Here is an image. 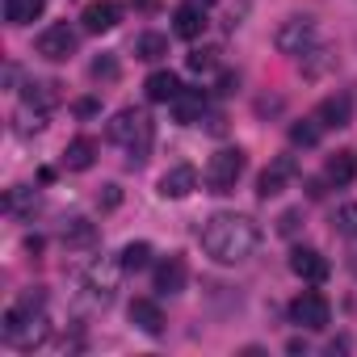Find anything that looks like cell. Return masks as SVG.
<instances>
[{
  "label": "cell",
  "instance_id": "30bf717a",
  "mask_svg": "<svg viewBox=\"0 0 357 357\" xmlns=\"http://www.w3.org/2000/svg\"><path fill=\"white\" fill-rule=\"evenodd\" d=\"M294 172H298V164H294V155H278L265 172H261V181H257V194L261 198H273V194H282L290 181H294Z\"/></svg>",
  "mask_w": 357,
  "mask_h": 357
},
{
  "label": "cell",
  "instance_id": "ac0fdd59",
  "mask_svg": "<svg viewBox=\"0 0 357 357\" xmlns=\"http://www.w3.org/2000/svg\"><path fill=\"white\" fill-rule=\"evenodd\" d=\"M130 324L143 328L147 336H160V332H164V311H160L151 298H135V303H130Z\"/></svg>",
  "mask_w": 357,
  "mask_h": 357
},
{
  "label": "cell",
  "instance_id": "f546056e",
  "mask_svg": "<svg viewBox=\"0 0 357 357\" xmlns=\"http://www.w3.org/2000/svg\"><path fill=\"white\" fill-rule=\"evenodd\" d=\"M5 206L22 215V211H34V206H38V198H34V190H13V194L5 198Z\"/></svg>",
  "mask_w": 357,
  "mask_h": 357
},
{
  "label": "cell",
  "instance_id": "ba28073f",
  "mask_svg": "<svg viewBox=\"0 0 357 357\" xmlns=\"http://www.w3.org/2000/svg\"><path fill=\"white\" fill-rule=\"evenodd\" d=\"M76 30L68 26V22H55V26H47L43 34H38V43H34V51L43 55V59H51V63H63V59H72L76 55Z\"/></svg>",
  "mask_w": 357,
  "mask_h": 357
},
{
  "label": "cell",
  "instance_id": "4dcf8cb0",
  "mask_svg": "<svg viewBox=\"0 0 357 357\" xmlns=\"http://www.w3.org/2000/svg\"><path fill=\"white\" fill-rule=\"evenodd\" d=\"M215 55H219V51H190V68H194V72H211V68L219 63Z\"/></svg>",
  "mask_w": 357,
  "mask_h": 357
},
{
  "label": "cell",
  "instance_id": "603a6c76",
  "mask_svg": "<svg viewBox=\"0 0 357 357\" xmlns=\"http://www.w3.org/2000/svg\"><path fill=\"white\" fill-rule=\"evenodd\" d=\"M168 55V38L164 34H139L135 38V59H143V63H155V59H164Z\"/></svg>",
  "mask_w": 357,
  "mask_h": 357
},
{
  "label": "cell",
  "instance_id": "1f68e13d",
  "mask_svg": "<svg viewBox=\"0 0 357 357\" xmlns=\"http://www.w3.org/2000/svg\"><path fill=\"white\" fill-rule=\"evenodd\" d=\"M298 219H303V211H286V215L278 219V231H282V236H294V231H298Z\"/></svg>",
  "mask_w": 357,
  "mask_h": 357
},
{
  "label": "cell",
  "instance_id": "5bb4252c",
  "mask_svg": "<svg viewBox=\"0 0 357 357\" xmlns=\"http://www.w3.org/2000/svg\"><path fill=\"white\" fill-rule=\"evenodd\" d=\"M80 22H84L89 34H105V30H114L122 22V9L114 5V0H93V5H84Z\"/></svg>",
  "mask_w": 357,
  "mask_h": 357
},
{
  "label": "cell",
  "instance_id": "f1b7e54d",
  "mask_svg": "<svg viewBox=\"0 0 357 357\" xmlns=\"http://www.w3.org/2000/svg\"><path fill=\"white\" fill-rule=\"evenodd\" d=\"M332 227H336L340 236H349V240H357V206H340V211L332 215Z\"/></svg>",
  "mask_w": 357,
  "mask_h": 357
},
{
  "label": "cell",
  "instance_id": "2e32d148",
  "mask_svg": "<svg viewBox=\"0 0 357 357\" xmlns=\"http://www.w3.org/2000/svg\"><path fill=\"white\" fill-rule=\"evenodd\" d=\"M202 114H206V93H202V89H181V93H176V101H172V118L181 122V126L202 122Z\"/></svg>",
  "mask_w": 357,
  "mask_h": 357
},
{
  "label": "cell",
  "instance_id": "4316f807",
  "mask_svg": "<svg viewBox=\"0 0 357 357\" xmlns=\"http://www.w3.org/2000/svg\"><path fill=\"white\" fill-rule=\"evenodd\" d=\"M122 265H126V273H139V269H147L151 265V244H126L122 248Z\"/></svg>",
  "mask_w": 357,
  "mask_h": 357
},
{
  "label": "cell",
  "instance_id": "8fae6325",
  "mask_svg": "<svg viewBox=\"0 0 357 357\" xmlns=\"http://www.w3.org/2000/svg\"><path fill=\"white\" fill-rule=\"evenodd\" d=\"M185 282H190L185 257H164V261L155 265V290H160V294H181Z\"/></svg>",
  "mask_w": 357,
  "mask_h": 357
},
{
  "label": "cell",
  "instance_id": "7402d4cb",
  "mask_svg": "<svg viewBox=\"0 0 357 357\" xmlns=\"http://www.w3.org/2000/svg\"><path fill=\"white\" fill-rule=\"evenodd\" d=\"M353 176H357V151L344 147V151H336V155L328 160V181H332V185H349Z\"/></svg>",
  "mask_w": 357,
  "mask_h": 357
},
{
  "label": "cell",
  "instance_id": "cb8c5ba5",
  "mask_svg": "<svg viewBox=\"0 0 357 357\" xmlns=\"http://www.w3.org/2000/svg\"><path fill=\"white\" fill-rule=\"evenodd\" d=\"M63 244H68V248H93V244H97V227H93L89 219H72V223L63 227Z\"/></svg>",
  "mask_w": 357,
  "mask_h": 357
},
{
  "label": "cell",
  "instance_id": "3957f363",
  "mask_svg": "<svg viewBox=\"0 0 357 357\" xmlns=\"http://www.w3.org/2000/svg\"><path fill=\"white\" fill-rule=\"evenodd\" d=\"M151 139H155V126H151L147 109L126 105V109H118V114H114V122H109V143H118V147L126 151V160H130V164H143V160H147Z\"/></svg>",
  "mask_w": 357,
  "mask_h": 357
},
{
  "label": "cell",
  "instance_id": "52a82bcc",
  "mask_svg": "<svg viewBox=\"0 0 357 357\" xmlns=\"http://www.w3.org/2000/svg\"><path fill=\"white\" fill-rule=\"evenodd\" d=\"M122 273H126V265H122V261L101 257V261H93V265L84 269V290H89L93 298L109 303V298H114V290H118V282H122Z\"/></svg>",
  "mask_w": 357,
  "mask_h": 357
},
{
  "label": "cell",
  "instance_id": "44dd1931",
  "mask_svg": "<svg viewBox=\"0 0 357 357\" xmlns=\"http://www.w3.org/2000/svg\"><path fill=\"white\" fill-rule=\"evenodd\" d=\"M47 9V0H5V22L9 26H30Z\"/></svg>",
  "mask_w": 357,
  "mask_h": 357
},
{
  "label": "cell",
  "instance_id": "4fadbf2b",
  "mask_svg": "<svg viewBox=\"0 0 357 357\" xmlns=\"http://www.w3.org/2000/svg\"><path fill=\"white\" fill-rule=\"evenodd\" d=\"M198 190V168L194 164H176L160 176V194L164 198H190Z\"/></svg>",
  "mask_w": 357,
  "mask_h": 357
},
{
  "label": "cell",
  "instance_id": "484cf974",
  "mask_svg": "<svg viewBox=\"0 0 357 357\" xmlns=\"http://www.w3.org/2000/svg\"><path fill=\"white\" fill-rule=\"evenodd\" d=\"M319 135H324V126H319L315 118H303V122L290 126V143H294V147H315Z\"/></svg>",
  "mask_w": 357,
  "mask_h": 357
},
{
  "label": "cell",
  "instance_id": "d4e9b609",
  "mask_svg": "<svg viewBox=\"0 0 357 357\" xmlns=\"http://www.w3.org/2000/svg\"><path fill=\"white\" fill-rule=\"evenodd\" d=\"M298 63H303V76H324V72L336 63V55H332L328 47H311V51H307Z\"/></svg>",
  "mask_w": 357,
  "mask_h": 357
},
{
  "label": "cell",
  "instance_id": "ffe728a7",
  "mask_svg": "<svg viewBox=\"0 0 357 357\" xmlns=\"http://www.w3.org/2000/svg\"><path fill=\"white\" fill-rule=\"evenodd\" d=\"M93 160H97V143L93 139H72L68 151H63V168H72V172H89Z\"/></svg>",
  "mask_w": 357,
  "mask_h": 357
},
{
  "label": "cell",
  "instance_id": "d6986e66",
  "mask_svg": "<svg viewBox=\"0 0 357 357\" xmlns=\"http://www.w3.org/2000/svg\"><path fill=\"white\" fill-rule=\"evenodd\" d=\"M143 89H147V101H155V105H172L176 93H181V80H176L172 72H151Z\"/></svg>",
  "mask_w": 357,
  "mask_h": 357
},
{
  "label": "cell",
  "instance_id": "6da1fadb",
  "mask_svg": "<svg viewBox=\"0 0 357 357\" xmlns=\"http://www.w3.org/2000/svg\"><path fill=\"white\" fill-rule=\"evenodd\" d=\"M257 223L248 219V215H215V219H206V227H202V252L211 257V261H219V265H240V261H248L252 252H257Z\"/></svg>",
  "mask_w": 357,
  "mask_h": 357
},
{
  "label": "cell",
  "instance_id": "e0dca14e",
  "mask_svg": "<svg viewBox=\"0 0 357 357\" xmlns=\"http://www.w3.org/2000/svg\"><path fill=\"white\" fill-rule=\"evenodd\" d=\"M22 105H30V109H38V114L55 109V105H59V84H55V80H30L26 93H22Z\"/></svg>",
  "mask_w": 357,
  "mask_h": 357
},
{
  "label": "cell",
  "instance_id": "d6a6232c",
  "mask_svg": "<svg viewBox=\"0 0 357 357\" xmlns=\"http://www.w3.org/2000/svg\"><path fill=\"white\" fill-rule=\"evenodd\" d=\"M97 202H101V206H105V211H114V206H118V202H122V190H118V185H105V194H101V198H97Z\"/></svg>",
  "mask_w": 357,
  "mask_h": 357
},
{
  "label": "cell",
  "instance_id": "9c48e42d",
  "mask_svg": "<svg viewBox=\"0 0 357 357\" xmlns=\"http://www.w3.org/2000/svg\"><path fill=\"white\" fill-rule=\"evenodd\" d=\"M324 130H340V126H349V118H353V97L349 93H332V97H324L319 105H315V114H311Z\"/></svg>",
  "mask_w": 357,
  "mask_h": 357
},
{
  "label": "cell",
  "instance_id": "83f0119b",
  "mask_svg": "<svg viewBox=\"0 0 357 357\" xmlns=\"http://www.w3.org/2000/svg\"><path fill=\"white\" fill-rule=\"evenodd\" d=\"M89 72H93L97 84H114V80H118V59H114V55H101V59H93Z\"/></svg>",
  "mask_w": 357,
  "mask_h": 357
},
{
  "label": "cell",
  "instance_id": "5b68a950",
  "mask_svg": "<svg viewBox=\"0 0 357 357\" xmlns=\"http://www.w3.org/2000/svg\"><path fill=\"white\" fill-rule=\"evenodd\" d=\"M290 319H294L298 328H307V332H324V328L332 324V307H328V298H324L319 290H303V294L290 303Z\"/></svg>",
  "mask_w": 357,
  "mask_h": 357
},
{
  "label": "cell",
  "instance_id": "7a4b0ae2",
  "mask_svg": "<svg viewBox=\"0 0 357 357\" xmlns=\"http://www.w3.org/2000/svg\"><path fill=\"white\" fill-rule=\"evenodd\" d=\"M0 336H5L9 349H38L47 336H51V319H47V307H43V294H22L9 311H5V324H0Z\"/></svg>",
  "mask_w": 357,
  "mask_h": 357
},
{
  "label": "cell",
  "instance_id": "7c38bea8",
  "mask_svg": "<svg viewBox=\"0 0 357 357\" xmlns=\"http://www.w3.org/2000/svg\"><path fill=\"white\" fill-rule=\"evenodd\" d=\"M290 269H294V278H303V282H324V278L332 273L328 257L315 252V248H294V252H290Z\"/></svg>",
  "mask_w": 357,
  "mask_h": 357
},
{
  "label": "cell",
  "instance_id": "e575fe53",
  "mask_svg": "<svg viewBox=\"0 0 357 357\" xmlns=\"http://www.w3.org/2000/svg\"><path fill=\"white\" fill-rule=\"evenodd\" d=\"M194 5H202V9H211V5H219V0H194Z\"/></svg>",
  "mask_w": 357,
  "mask_h": 357
},
{
  "label": "cell",
  "instance_id": "836d02e7",
  "mask_svg": "<svg viewBox=\"0 0 357 357\" xmlns=\"http://www.w3.org/2000/svg\"><path fill=\"white\" fill-rule=\"evenodd\" d=\"M236 84H240V80H236L231 72H223V76H219V93H236Z\"/></svg>",
  "mask_w": 357,
  "mask_h": 357
},
{
  "label": "cell",
  "instance_id": "277c9868",
  "mask_svg": "<svg viewBox=\"0 0 357 357\" xmlns=\"http://www.w3.org/2000/svg\"><path fill=\"white\" fill-rule=\"evenodd\" d=\"M244 168H248V155H244L240 147H223V151L211 155V164H206V172H202V181H206L211 194H231L236 181L244 176Z\"/></svg>",
  "mask_w": 357,
  "mask_h": 357
},
{
  "label": "cell",
  "instance_id": "8992f818",
  "mask_svg": "<svg viewBox=\"0 0 357 357\" xmlns=\"http://www.w3.org/2000/svg\"><path fill=\"white\" fill-rule=\"evenodd\" d=\"M278 51L282 55H290V59H303L311 47H319V38H315V22L311 17H290L282 30H278Z\"/></svg>",
  "mask_w": 357,
  "mask_h": 357
},
{
  "label": "cell",
  "instance_id": "9a60e30c",
  "mask_svg": "<svg viewBox=\"0 0 357 357\" xmlns=\"http://www.w3.org/2000/svg\"><path fill=\"white\" fill-rule=\"evenodd\" d=\"M202 30H206V9L194 5V0L172 13V34H176V38H190V43H194V38H202Z\"/></svg>",
  "mask_w": 357,
  "mask_h": 357
}]
</instances>
